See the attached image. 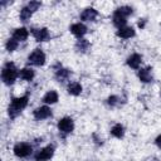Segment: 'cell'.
Here are the masks:
<instances>
[{"mask_svg": "<svg viewBox=\"0 0 161 161\" xmlns=\"http://www.w3.org/2000/svg\"><path fill=\"white\" fill-rule=\"evenodd\" d=\"M28 102H29V96L28 94L13 98L10 104H9V108H8V113H9L10 118H15L28 106Z\"/></svg>", "mask_w": 161, "mask_h": 161, "instance_id": "1", "label": "cell"}, {"mask_svg": "<svg viewBox=\"0 0 161 161\" xmlns=\"http://www.w3.org/2000/svg\"><path fill=\"white\" fill-rule=\"evenodd\" d=\"M18 77H19V70L16 69L14 63L8 62L6 64H4L3 70H1V79L6 86L14 84Z\"/></svg>", "mask_w": 161, "mask_h": 161, "instance_id": "2", "label": "cell"}, {"mask_svg": "<svg viewBox=\"0 0 161 161\" xmlns=\"http://www.w3.org/2000/svg\"><path fill=\"white\" fill-rule=\"evenodd\" d=\"M13 152L16 157H20V158H25L28 156L31 155L33 152V146L28 142H18L15 143L14 148H13Z\"/></svg>", "mask_w": 161, "mask_h": 161, "instance_id": "3", "label": "cell"}, {"mask_svg": "<svg viewBox=\"0 0 161 161\" xmlns=\"http://www.w3.org/2000/svg\"><path fill=\"white\" fill-rule=\"evenodd\" d=\"M28 63L31 65H36L40 67L45 63V54L42 49H34L29 55H28Z\"/></svg>", "mask_w": 161, "mask_h": 161, "instance_id": "4", "label": "cell"}, {"mask_svg": "<svg viewBox=\"0 0 161 161\" xmlns=\"http://www.w3.org/2000/svg\"><path fill=\"white\" fill-rule=\"evenodd\" d=\"M58 130L60 133L68 135L74 130V122L70 117H63L58 121Z\"/></svg>", "mask_w": 161, "mask_h": 161, "instance_id": "5", "label": "cell"}, {"mask_svg": "<svg viewBox=\"0 0 161 161\" xmlns=\"http://www.w3.org/2000/svg\"><path fill=\"white\" fill-rule=\"evenodd\" d=\"M54 155V147L52 145L47 146V147H43L42 150L36 151V153L34 155V160L35 161H48L53 157Z\"/></svg>", "mask_w": 161, "mask_h": 161, "instance_id": "6", "label": "cell"}, {"mask_svg": "<svg viewBox=\"0 0 161 161\" xmlns=\"http://www.w3.org/2000/svg\"><path fill=\"white\" fill-rule=\"evenodd\" d=\"M33 116L35 119L40 121V119H47L52 116V109L48 106H40L38 108H35L33 111Z\"/></svg>", "mask_w": 161, "mask_h": 161, "instance_id": "7", "label": "cell"}, {"mask_svg": "<svg viewBox=\"0 0 161 161\" xmlns=\"http://www.w3.org/2000/svg\"><path fill=\"white\" fill-rule=\"evenodd\" d=\"M31 34L35 38L36 42H45L50 38V34H49V30L47 28H33L31 29Z\"/></svg>", "mask_w": 161, "mask_h": 161, "instance_id": "8", "label": "cell"}, {"mask_svg": "<svg viewBox=\"0 0 161 161\" xmlns=\"http://www.w3.org/2000/svg\"><path fill=\"white\" fill-rule=\"evenodd\" d=\"M70 31L78 39H82L87 33V26L83 23H74L70 25Z\"/></svg>", "mask_w": 161, "mask_h": 161, "instance_id": "9", "label": "cell"}, {"mask_svg": "<svg viewBox=\"0 0 161 161\" xmlns=\"http://www.w3.org/2000/svg\"><path fill=\"white\" fill-rule=\"evenodd\" d=\"M97 16H98V11L93 8H87L80 13V19L83 21H94Z\"/></svg>", "mask_w": 161, "mask_h": 161, "instance_id": "10", "label": "cell"}, {"mask_svg": "<svg viewBox=\"0 0 161 161\" xmlns=\"http://www.w3.org/2000/svg\"><path fill=\"white\" fill-rule=\"evenodd\" d=\"M151 70H152L151 68H141V69H138L137 75H138L140 80L143 82V83H151L152 79H153Z\"/></svg>", "mask_w": 161, "mask_h": 161, "instance_id": "11", "label": "cell"}, {"mask_svg": "<svg viewBox=\"0 0 161 161\" xmlns=\"http://www.w3.org/2000/svg\"><path fill=\"white\" fill-rule=\"evenodd\" d=\"M117 36L118 38H122V39H130V38H132V36H135V29L132 28V26H122V28H119L118 30H117Z\"/></svg>", "mask_w": 161, "mask_h": 161, "instance_id": "12", "label": "cell"}, {"mask_svg": "<svg viewBox=\"0 0 161 161\" xmlns=\"http://www.w3.org/2000/svg\"><path fill=\"white\" fill-rule=\"evenodd\" d=\"M141 63H142V57L137 53H133L127 58V65L131 67L132 69H138Z\"/></svg>", "mask_w": 161, "mask_h": 161, "instance_id": "13", "label": "cell"}, {"mask_svg": "<svg viewBox=\"0 0 161 161\" xmlns=\"http://www.w3.org/2000/svg\"><path fill=\"white\" fill-rule=\"evenodd\" d=\"M112 21H113V25L117 26L118 29L122 28V26H126V21H127V18L121 14L118 10H116L113 13V16H112Z\"/></svg>", "mask_w": 161, "mask_h": 161, "instance_id": "14", "label": "cell"}, {"mask_svg": "<svg viewBox=\"0 0 161 161\" xmlns=\"http://www.w3.org/2000/svg\"><path fill=\"white\" fill-rule=\"evenodd\" d=\"M28 36H29V31H28L26 28H16L13 31L11 38H14L16 42H24V40L28 39Z\"/></svg>", "mask_w": 161, "mask_h": 161, "instance_id": "15", "label": "cell"}, {"mask_svg": "<svg viewBox=\"0 0 161 161\" xmlns=\"http://www.w3.org/2000/svg\"><path fill=\"white\" fill-rule=\"evenodd\" d=\"M19 77H20L23 80L30 82V80H33V78L35 77V72H34L31 68L25 67V68H23V69L19 70Z\"/></svg>", "mask_w": 161, "mask_h": 161, "instance_id": "16", "label": "cell"}, {"mask_svg": "<svg viewBox=\"0 0 161 161\" xmlns=\"http://www.w3.org/2000/svg\"><path fill=\"white\" fill-rule=\"evenodd\" d=\"M69 74H70V72L68 70V69H65V68H62V67H59L57 70H55V74H54V78L58 80V82H64V80H67L68 78H69Z\"/></svg>", "mask_w": 161, "mask_h": 161, "instance_id": "17", "label": "cell"}, {"mask_svg": "<svg viewBox=\"0 0 161 161\" xmlns=\"http://www.w3.org/2000/svg\"><path fill=\"white\" fill-rule=\"evenodd\" d=\"M58 93L55 92V91H49V92H47L45 94H44V97H43V102L45 103V104H54V103H57L58 102Z\"/></svg>", "mask_w": 161, "mask_h": 161, "instance_id": "18", "label": "cell"}, {"mask_svg": "<svg viewBox=\"0 0 161 161\" xmlns=\"http://www.w3.org/2000/svg\"><path fill=\"white\" fill-rule=\"evenodd\" d=\"M82 89L83 88H82L80 83H78V82H70L68 84V87H67L68 93L72 94V96H79L82 93Z\"/></svg>", "mask_w": 161, "mask_h": 161, "instance_id": "19", "label": "cell"}, {"mask_svg": "<svg viewBox=\"0 0 161 161\" xmlns=\"http://www.w3.org/2000/svg\"><path fill=\"white\" fill-rule=\"evenodd\" d=\"M89 47H91L89 42L87 39H84V38L77 40V43H75V50L79 52V53H86L89 49Z\"/></svg>", "mask_w": 161, "mask_h": 161, "instance_id": "20", "label": "cell"}, {"mask_svg": "<svg viewBox=\"0 0 161 161\" xmlns=\"http://www.w3.org/2000/svg\"><path fill=\"white\" fill-rule=\"evenodd\" d=\"M111 135L116 138H122L125 136V128L121 123H116L112 128H111Z\"/></svg>", "mask_w": 161, "mask_h": 161, "instance_id": "21", "label": "cell"}, {"mask_svg": "<svg viewBox=\"0 0 161 161\" xmlns=\"http://www.w3.org/2000/svg\"><path fill=\"white\" fill-rule=\"evenodd\" d=\"M31 14H33V11L28 8V6H24V8H21V10H20V20L23 21V23H26V21H29L30 20V18H31Z\"/></svg>", "mask_w": 161, "mask_h": 161, "instance_id": "22", "label": "cell"}, {"mask_svg": "<svg viewBox=\"0 0 161 161\" xmlns=\"http://www.w3.org/2000/svg\"><path fill=\"white\" fill-rule=\"evenodd\" d=\"M18 45H19V42H16L14 38L8 39L6 43H5V48H6L8 52H14V50H16Z\"/></svg>", "mask_w": 161, "mask_h": 161, "instance_id": "23", "label": "cell"}, {"mask_svg": "<svg viewBox=\"0 0 161 161\" xmlns=\"http://www.w3.org/2000/svg\"><path fill=\"white\" fill-rule=\"evenodd\" d=\"M117 10H118L121 14H123L126 18H127V16H130V15L132 14V11H133V10H132V8H131V6H127V5L121 6V8H118Z\"/></svg>", "mask_w": 161, "mask_h": 161, "instance_id": "24", "label": "cell"}, {"mask_svg": "<svg viewBox=\"0 0 161 161\" xmlns=\"http://www.w3.org/2000/svg\"><path fill=\"white\" fill-rule=\"evenodd\" d=\"M107 103H108L111 107H114V106H117V104L119 103V98H118L117 96H111V97H108Z\"/></svg>", "mask_w": 161, "mask_h": 161, "instance_id": "25", "label": "cell"}, {"mask_svg": "<svg viewBox=\"0 0 161 161\" xmlns=\"http://www.w3.org/2000/svg\"><path fill=\"white\" fill-rule=\"evenodd\" d=\"M40 6H42V3H40V1H30V3L28 4V8H29L31 11H36Z\"/></svg>", "mask_w": 161, "mask_h": 161, "instance_id": "26", "label": "cell"}, {"mask_svg": "<svg viewBox=\"0 0 161 161\" xmlns=\"http://www.w3.org/2000/svg\"><path fill=\"white\" fill-rule=\"evenodd\" d=\"M155 143H156V146H157L158 148H161V135H158V136L156 137V140H155Z\"/></svg>", "mask_w": 161, "mask_h": 161, "instance_id": "27", "label": "cell"}, {"mask_svg": "<svg viewBox=\"0 0 161 161\" xmlns=\"http://www.w3.org/2000/svg\"><path fill=\"white\" fill-rule=\"evenodd\" d=\"M145 24H146V20L145 19H140V21H138V28H145Z\"/></svg>", "mask_w": 161, "mask_h": 161, "instance_id": "28", "label": "cell"}, {"mask_svg": "<svg viewBox=\"0 0 161 161\" xmlns=\"http://www.w3.org/2000/svg\"><path fill=\"white\" fill-rule=\"evenodd\" d=\"M160 97H161V92H160Z\"/></svg>", "mask_w": 161, "mask_h": 161, "instance_id": "29", "label": "cell"}]
</instances>
